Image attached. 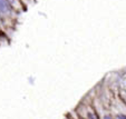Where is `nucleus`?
Masks as SVG:
<instances>
[{"label": "nucleus", "mask_w": 126, "mask_h": 119, "mask_svg": "<svg viewBox=\"0 0 126 119\" xmlns=\"http://www.w3.org/2000/svg\"><path fill=\"white\" fill-rule=\"evenodd\" d=\"M118 119H126V117H124V116H118Z\"/></svg>", "instance_id": "obj_1"}]
</instances>
